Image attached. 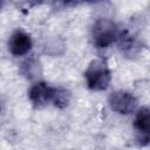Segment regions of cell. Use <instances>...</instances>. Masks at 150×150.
Wrapping results in <instances>:
<instances>
[{
	"label": "cell",
	"instance_id": "obj_1",
	"mask_svg": "<svg viewBox=\"0 0 150 150\" xmlns=\"http://www.w3.org/2000/svg\"><path fill=\"white\" fill-rule=\"evenodd\" d=\"M84 77L88 88L93 90H105L110 83L111 74L104 60L95 59L86 69Z\"/></svg>",
	"mask_w": 150,
	"mask_h": 150
},
{
	"label": "cell",
	"instance_id": "obj_2",
	"mask_svg": "<svg viewBox=\"0 0 150 150\" xmlns=\"http://www.w3.org/2000/svg\"><path fill=\"white\" fill-rule=\"evenodd\" d=\"M91 36L93 42L97 48H107L117 40L118 30L112 21L100 19L93 26Z\"/></svg>",
	"mask_w": 150,
	"mask_h": 150
},
{
	"label": "cell",
	"instance_id": "obj_3",
	"mask_svg": "<svg viewBox=\"0 0 150 150\" xmlns=\"http://www.w3.org/2000/svg\"><path fill=\"white\" fill-rule=\"evenodd\" d=\"M109 104L111 109L118 114L128 115L135 111L137 107L136 97L128 91H115L109 96Z\"/></svg>",
	"mask_w": 150,
	"mask_h": 150
},
{
	"label": "cell",
	"instance_id": "obj_4",
	"mask_svg": "<svg viewBox=\"0 0 150 150\" xmlns=\"http://www.w3.org/2000/svg\"><path fill=\"white\" fill-rule=\"evenodd\" d=\"M32 45L33 43H32V39H30L29 34L19 29L12 34V36L8 41V49L13 55L21 56V55L27 54L30 50Z\"/></svg>",
	"mask_w": 150,
	"mask_h": 150
},
{
	"label": "cell",
	"instance_id": "obj_5",
	"mask_svg": "<svg viewBox=\"0 0 150 150\" xmlns=\"http://www.w3.org/2000/svg\"><path fill=\"white\" fill-rule=\"evenodd\" d=\"M53 94H54V87H50L45 82H38L29 89L28 96L34 105L43 107L53 100Z\"/></svg>",
	"mask_w": 150,
	"mask_h": 150
},
{
	"label": "cell",
	"instance_id": "obj_6",
	"mask_svg": "<svg viewBox=\"0 0 150 150\" xmlns=\"http://www.w3.org/2000/svg\"><path fill=\"white\" fill-rule=\"evenodd\" d=\"M134 125L144 136L149 137V131H150V110L148 107H142L135 117Z\"/></svg>",
	"mask_w": 150,
	"mask_h": 150
},
{
	"label": "cell",
	"instance_id": "obj_7",
	"mask_svg": "<svg viewBox=\"0 0 150 150\" xmlns=\"http://www.w3.org/2000/svg\"><path fill=\"white\" fill-rule=\"evenodd\" d=\"M69 101H70V93L67 89H64V88H54V94H53L52 102L54 103L55 107L66 108L69 104Z\"/></svg>",
	"mask_w": 150,
	"mask_h": 150
},
{
	"label": "cell",
	"instance_id": "obj_8",
	"mask_svg": "<svg viewBox=\"0 0 150 150\" xmlns=\"http://www.w3.org/2000/svg\"><path fill=\"white\" fill-rule=\"evenodd\" d=\"M55 1L59 2V4H61V5H63V6H70V5L77 4L80 0H55Z\"/></svg>",
	"mask_w": 150,
	"mask_h": 150
},
{
	"label": "cell",
	"instance_id": "obj_9",
	"mask_svg": "<svg viewBox=\"0 0 150 150\" xmlns=\"http://www.w3.org/2000/svg\"><path fill=\"white\" fill-rule=\"evenodd\" d=\"M4 2H5V0H0V9H1L2 6H4Z\"/></svg>",
	"mask_w": 150,
	"mask_h": 150
},
{
	"label": "cell",
	"instance_id": "obj_10",
	"mask_svg": "<svg viewBox=\"0 0 150 150\" xmlns=\"http://www.w3.org/2000/svg\"><path fill=\"white\" fill-rule=\"evenodd\" d=\"M80 1H86V2H93V1H97V0H80Z\"/></svg>",
	"mask_w": 150,
	"mask_h": 150
}]
</instances>
